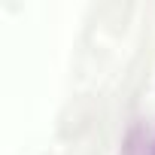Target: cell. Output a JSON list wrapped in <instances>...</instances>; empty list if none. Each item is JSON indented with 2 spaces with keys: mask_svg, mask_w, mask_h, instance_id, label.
Masks as SVG:
<instances>
[{
  "mask_svg": "<svg viewBox=\"0 0 155 155\" xmlns=\"http://www.w3.org/2000/svg\"><path fill=\"white\" fill-rule=\"evenodd\" d=\"M152 155H155V146H152Z\"/></svg>",
  "mask_w": 155,
  "mask_h": 155,
  "instance_id": "1",
  "label": "cell"
}]
</instances>
